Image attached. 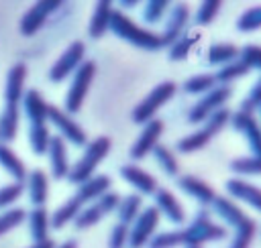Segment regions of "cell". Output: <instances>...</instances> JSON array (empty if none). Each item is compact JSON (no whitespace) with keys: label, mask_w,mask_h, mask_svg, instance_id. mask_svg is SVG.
<instances>
[{"label":"cell","mask_w":261,"mask_h":248,"mask_svg":"<svg viewBox=\"0 0 261 248\" xmlns=\"http://www.w3.org/2000/svg\"><path fill=\"white\" fill-rule=\"evenodd\" d=\"M230 171L239 175H261V157H239L230 161Z\"/></svg>","instance_id":"obj_38"},{"label":"cell","mask_w":261,"mask_h":248,"mask_svg":"<svg viewBox=\"0 0 261 248\" xmlns=\"http://www.w3.org/2000/svg\"><path fill=\"white\" fill-rule=\"evenodd\" d=\"M218 83H216V77L214 73H200V75H192L184 81V91L186 94H192V96H204L208 94L210 89H214Z\"/></svg>","instance_id":"obj_32"},{"label":"cell","mask_w":261,"mask_h":248,"mask_svg":"<svg viewBox=\"0 0 261 248\" xmlns=\"http://www.w3.org/2000/svg\"><path fill=\"white\" fill-rule=\"evenodd\" d=\"M110 18H112V4L108 0H100L94 6V14L90 18V26H88V35L92 39H100L104 37V33L110 28Z\"/></svg>","instance_id":"obj_24"},{"label":"cell","mask_w":261,"mask_h":248,"mask_svg":"<svg viewBox=\"0 0 261 248\" xmlns=\"http://www.w3.org/2000/svg\"><path fill=\"white\" fill-rule=\"evenodd\" d=\"M59 6H61L59 0H41V2H35V4L22 14V18H20V22H18L20 35L33 37V35L45 24V20H47Z\"/></svg>","instance_id":"obj_13"},{"label":"cell","mask_w":261,"mask_h":248,"mask_svg":"<svg viewBox=\"0 0 261 248\" xmlns=\"http://www.w3.org/2000/svg\"><path fill=\"white\" fill-rule=\"evenodd\" d=\"M57 248H77V242H75V240H67V242H63L61 246H57Z\"/></svg>","instance_id":"obj_49"},{"label":"cell","mask_w":261,"mask_h":248,"mask_svg":"<svg viewBox=\"0 0 261 248\" xmlns=\"http://www.w3.org/2000/svg\"><path fill=\"white\" fill-rule=\"evenodd\" d=\"M29 248H55V242L49 238V240H45V242H39V244H33V246H29Z\"/></svg>","instance_id":"obj_47"},{"label":"cell","mask_w":261,"mask_h":248,"mask_svg":"<svg viewBox=\"0 0 261 248\" xmlns=\"http://www.w3.org/2000/svg\"><path fill=\"white\" fill-rule=\"evenodd\" d=\"M47 122H51L59 130V136L63 140H69L75 146H86L88 144V136L82 130V126L69 114H65L63 110H59L57 106H51V104L47 106Z\"/></svg>","instance_id":"obj_12"},{"label":"cell","mask_w":261,"mask_h":248,"mask_svg":"<svg viewBox=\"0 0 261 248\" xmlns=\"http://www.w3.org/2000/svg\"><path fill=\"white\" fill-rule=\"evenodd\" d=\"M141 209H143V199H141L139 193H128V195L120 197V203L116 207L118 222L130 228V224L137 220V215L141 213Z\"/></svg>","instance_id":"obj_27"},{"label":"cell","mask_w":261,"mask_h":248,"mask_svg":"<svg viewBox=\"0 0 261 248\" xmlns=\"http://www.w3.org/2000/svg\"><path fill=\"white\" fill-rule=\"evenodd\" d=\"M22 193H24V185L22 183H10V185L0 187V209L8 207L10 203H14Z\"/></svg>","instance_id":"obj_45"},{"label":"cell","mask_w":261,"mask_h":248,"mask_svg":"<svg viewBox=\"0 0 261 248\" xmlns=\"http://www.w3.org/2000/svg\"><path fill=\"white\" fill-rule=\"evenodd\" d=\"M153 157H155V161H157V165L163 169V173H167L169 177H175V175H179V163H177V159H175V154L167 148V146H163V144H157L153 150Z\"/></svg>","instance_id":"obj_35"},{"label":"cell","mask_w":261,"mask_h":248,"mask_svg":"<svg viewBox=\"0 0 261 248\" xmlns=\"http://www.w3.org/2000/svg\"><path fill=\"white\" fill-rule=\"evenodd\" d=\"M47 193H49L47 175L41 169H35L29 175V197H31V203L35 207H43L45 201H47Z\"/></svg>","instance_id":"obj_26"},{"label":"cell","mask_w":261,"mask_h":248,"mask_svg":"<svg viewBox=\"0 0 261 248\" xmlns=\"http://www.w3.org/2000/svg\"><path fill=\"white\" fill-rule=\"evenodd\" d=\"M230 116H232V112H230L228 108H220L218 112H214L212 116H208V118L202 122V126H200L198 130H194L192 134L179 138L177 144H175L177 150L184 152V154H190V152H196V150L204 148V146L230 122Z\"/></svg>","instance_id":"obj_3"},{"label":"cell","mask_w":261,"mask_h":248,"mask_svg":"<svg viewBox=\"0 0 261 248\" xmlns=\"http://www.w3.org/2000/svg\"><path fill=\"white\" fill-rule=\"evenodd\" d=\"M230 96H232L230 85H216L214 89H210L208 94H204V96L190 108L188 120H190L192 124L204 122L208 116H212L214 112H218L220 108H224V104L228 102Z\"/></svg>","instance_id":"obj_9"},{"label":"cell","mask_w":261,"mask_h":248,"mask_svg":"<svg viewBox=\"0 0 261 248\" xmlns=\"http://www.w3.org/2000/svg\"><path fill=\"white\" fill-rule=\"evenodd\" d=\"M96 75V63L94 61H84L75 73H73V79H71V85L65 94V114H75L82 110V104L88 96V89L92 85V79Z\"/></svg>","instance_id":"obj_6"},{"label":"cell","mask_w":261,"mask_h":248,"mask_svg":"<svg viewBox=\"0 0 261 248\" xmlns=\"http://www.w3.org/2000/svg\"><path fill=\"white\" fill-rule=\"evenodd\" d=\"M237 28L241 33H253V30L261 28V6H255V8L245 10L237 18Z\"/></svg>","instance_id":"obj_39"},{"label":"cell","mask_w":261,"mask_h":248,"mask_svg":"<svg viewBox=\"0 0 261 248\" xmlns=\"http://www.w3.org/2000/svg\"><path fill=\"white\" fill-rule=\"evenodd\" d=\"M259 106H261V77L255 81V85L251 87V91H249V96L241 102V108H239V112H245V114H255L257 110H259Z\"/></svg>","instance_id":"obj_44"},{"label":"cell","mask_w":261,"mask_h":248,"mask_svg":"<svg viewBox=\"0 0 261 248\" xmlns=\"http://www.w3.org/2000/svg\"><path fill=\"white\" fill-rule=\"evenodd\" d=\"M175 89H177V85L173 83V81H161V83H157L135 108H133V112H130V118H133V122L135 124H147V122H151L153 118H155V114H157V110L165 104V102H169L173 96H175Z\"/></svg>","instance_id":"obj_5"},{"label":"cell","mask_w":261,"mask_h":248,"mask_svg":"<svg viewBox=\"0 0 261 248\" xmlns=\"http://www.w3.org/2000/svg\"><path fill=\"white\" fill-rule=\"evenodd\" d=\"M108 30H112L118 39L135 45L139 49H145V51H159V49H163L161 37L157 33L139 26L122 10H112V18H110V28Z\"/></svg>","instance_id":"obj_2"},{"label":"cell","mask_w":261,"mask_h":248,"mask_svg":"<svg viewBox=\"0 0 261 248\" xmlns=\"http://www.w3.org/2000/svg\"><path fill=\"white\" fill-rule=\"evenodd\" d=\"M110 189V177L108 175H94L92 179H88L86 183L77 185V191L73 193V197H69L59 209H55L53 218L49 220V224L53 228H63L67 226L69 222L75 220V215L86 207L90 205L92 201H96L100 195H104L106 191Z\"/></svg>","instance_id":"obj_1"},{"label":"cell","mask_w":261,"mask_h":248,"mask_svg":"<svg viewBox=\"0 0 261 248\" xmlns=\"http://www.w3.org/2000/svg\"><path fill=\"white\" fill-rule=\"evenodd\" d=\"M188 20H190V8L186 2H179L171 8L169 12V18H167V24L163 28V33L159 35L161 37V43L163 47H171L184 33V28L188 26Z\"/></svg>","instance_id":"obj_16"},{"label":"cell","mask_w":261,"mask_h":248,"mask_svg":"<svg viewBox=\"0 0 261 248\" xmlns=\"http://www.w3.org/2000/svg\"><path fill=\"white\" fill-rule=\"evenodd\" d=\"M157 224H159V211L155 209V205H149L147 209H141L137 220L130 224L133 228H128V242H126V246H130V248L147 246V242L155 236Z\"/></svg>","instance_id":"obj_10"},{"label":"cell","mask_w":261,"mask_h":248,"mask_svg":"<svg viewBox=\"0 0 261 248\" xmlns=\"http://www.w3.org/2000/svg\"><path fill=\"white\" fill-rule=\"evenodd\" d=\"M249 71H251V69H249L241 59H234V61L222 65V67L214 73V77H216V83H218V85H228L230 81H237V79L245 77Z\"/></svg>","instance_id":"obj_31"},{"label":"cell","mask_w":261,"mask_h":248,"mask_svg":"<svg viewBox=\"0 0 261 248\" xmlns=\"http://www.w3.org/2000/svg\"><path fill=\"white\" fill-rule=\"evenodd\" d=\"M120 203V195L114 193V191H106L104 195H100L96 201H92L90 205H86L73 220L75 228L77 230H86V228H92L96 226L104 215L112 213Z\"/></svg>","instance_id":"obj_8"},{"label":"cell","mask_w":261,"mask_h":248,"mask_svg":"<svg viewBox=\"0 0 261 248\" xmlns=\"http://www.w3.org/2000/svg\"><path fill=\"white\" fill-rule=\"evenodd\" d=\"M257 112H261V106H259V110H257Z\"/></svg>","instance_id":"obj_51"},{"label":"cell","mask_w":261,"mask_h":248,"mask_svg":"<svg viewBox=\"0 0 261 248\" xmlns=\"http://www.w3.org/2000/svg\"><path fill=\"white\" fill-rule=\"evenodd\" d=\"M47 106L49 104L43 100V96L37 89H27L22 94V108L29 120V130L47 126Z\"/></svg>","instance_id":"obj_18"},{"label":"cell","mask_w":261,"mask_h":248,"mask_svg":"<svg viewBox=\"0 0 261 248\" xmlns=\"http://www.w3.org/2000/svg\"><path fill=\"white\" fill-rule=\"evenodd\" d=\"M224 189L230 197L241 199L245 203H249L251 207H255L257 211H261V189L243 181V179H228L224 183Z\"/></svg>","instance_id":"obj_23"},{"label":"cell","mask_w":261,"mask_h":248,"mask_svg":"<svg viewBox=\"0 0 261 248\" xmlns=\"http://www.w3.org/2000/svg\"><path fill=\"white\" fill-rule=\"evenodd\" d=\"M177 187L188 193L190 197H194L196 201H200L204 207H212L214 199H216V191L206 183L202 181L200 177L196 175H184V177H177Z\"/></svg>","instance_id":"obj_19"},{"label":"cell","mask_w":261,"mask_h":248,"mask_svg":"<svg viewBox=\"0 0 261 248\" xmlns=\"http://www.w3.org/2000/svg\"><path fill=\"white\" fill-rule=\"evenodd\" d=\"M163 128H165V124H163V120H159V118H153L151 122H147L145 128L141 130L139 138H137L135 144L130 146V159H133V161L145 159V157L159 144V138H161V134H163Z\"/></svg>","instance_id":"obj_14"},{"label":"cell","mask_w":261,"mask_h":248,"mask_svg":"<svg viewBox=\"0 0 261 248\" xmlns=\"http://www.w3.org/2000/svg\"><path fill=\"white\" fill-rule=\"evenodd\" d=\"M84 55H86V45L82 41H73L61 55L59 59L51 65L49 69V79L53 83L63 81L65 77H69L71 73H75V69L84 63Z\"/></svg>","instance_id":"obj_11"},{"label":"cell","mask_w":261,"mask_h":248,"mask_svg":"<svg viewBox=\"0 0 261 248\" xmlns=\"http://www.w3.org/2000/svg\"><path fill=\"white\" fill-rule=\"evenodd\" d=\"M137 4H139L137 0H122V2H120V6H122V8H135Z\"/></svg>","instance_id":"obj_48"},{"label":"cell","mask_w":261,"mask_h":248,"mask_svg":"<svg viewBox=\"0 0 261 248\" xmlns=\"http://www.w3.org/2000/svg\"><path fill=\"white\" fill-rule=\"evenodd\" d=\"M0 165H2V169L8 171L10 177H14V183H24V179H27V169H24L22 161H20L4 142H0Z\"/></svg>","instance_id":"obj_29"},{"label":"cell","mask_w":261,"mask_h":248,"mask_svg":"<svg viewBox=\"0 0 261 248\" xmlns=\"http://www.w3.org/2000/svg\"><path fill=\"white\" fill-rule=\"evenodd\" d=\"M27 65L14 63L6 73V85H4V102L10 108H18L22 94H24V79H27Z\"/></svg>","instance_id":"obj_17"},{"label":"cell","mask_w":261,"mask_h":248,"mask_svg":"<svg viewBox=\"0 0 261 248\" xmlns=\"http://www.w3.org/2000/svg\"><path fill=\"white\" fill-rule=\"evenodd\" d=\"M184 248H202V246H184Z\"/></svg>","instance_id":"obj_50"},{"label":"cell","mask_w":261,"mask_h":248,"mask_svg":"<svg viewBox=\"0 0 261 248\" xmlns=\"http://www.w3.org/2000/svg\"><path fill=\"white\" fill-rule=\"evenodd\" d=\"M234 59H239V49L232 43H214L206 55V61L210 65H220V67Z\"/></svg>","instance_id":"obj_30"},{"label":"cell","mask_w":261,"mask_h":248,"mask_svg":"<svg viewBox=\"0 0 261 248\" xmlns=\"http://www.w3.org/2000/svg\"><path fill=\"white\" fill-rule=\"evenodd\" d=\"M175 246H184V236L181 230H173V232H163V234H155L149 242L147 248H175Z\"/></svg>","instance_id":"obj_37"},{"label":"cell","mask_w":261,"mask_h":248,"mask_svg":"<svg viewBox=\"0 0 261 248\" xmlns=\"http://www.w3.org/2000/svg\"><path fill=\"white\" fill-rule=\"evenodd\" d=\"M47 154H49V163H51V173L55 179H65L69 173V157H67V146L65 140L57 134L49 138V146H47Z\"/></svg>","instance_id":"obj_21"},{"label":"cell","mask_w":261,"mask_h":248,"mask_svg":"<svg viewBox=\"0 0 261 248\" xmlns=\"http://www.w3.org/2000/svg\"><path fill=\"white\" fill-rule=\"evenodd\" d=\"M255 232H257V224L247 215L237 228H234V236H232V242L228 248H249L253 238H255Z\"/></svg>","instance_id":"obj_33"},{"label":"cell","mask_w":261,"mask_h":248,"mask_svg":"<svg viewBox=\"0 0 261 248\" xmlns=\"http://www.w3.org/2000/svg\"><path fill=\"white\" fill-rule=\"evenodd\" d=\"M181 236H184V246H202V242H210V240L214 242L226 238V228L214 224L208 218V211L202 209L194 218V222L181 230Z\"/></svg>","instance_id":"obj_7"},{"label":"cell","mask_w":261,"mask_h":248,"mask_svg":"<svg viewBox=\"0 0 261 248\" xmlns=\"http://www.w3.org/2000/svg\"><path fill=\"white\" fill-rule=\"evenodd\" d=\"M110 146H112V140L108 136H98L90 144H86V150L80 157V161L73 167H69L67 181L69 183H75V185H82L88 179H92L94 177V171L98 169V165L110 152Z\"/></svg>","instance_id":"obj_4"},{"label":"cell","mask_w":261,"mask_h":248,"mask_svg":"<svg viewBox=\"0 0 261 248\" xmlns=\"http://www.w3.org/2000/svg\"><path fill=\"white\" fill-rule=\"evenodd\" d=\"M212 209L228 224V226H232V228H237L247 215H245V211L232 201V199H228V197H224V195H216V199H214V203H212Z\"/></svg>","instance_id":"obj_25"},{"label":"cell","mask_w":261,"mask_h":248,"mask_svg":"<svg viewBox=\"0 0 261 248\" xmlns=\"http://www.w3.org/2000/svg\"><path fill=\"white\" fill-rule=\"evenodd\" d=\"M239 59L249 67L261 71V45H245L239 49Z\"/></svg>","instance_id":"obj_43"},{"label":"cell","mask_w":261,"mask_h":248,"mask_svg":"<svg viewBox=\"0 0 261 248\" xmlns=\"http://www.w3.org/2000/svg\"><path fill=\"white\" fill-rule=\"evenodd\" d=\"M153 195H155V209L159 211V215L163 213L171 224H177V226L186 222V211L169 189L157 187V191Z\"/></svg>","instance_id":"obj_20"},{"label":"cell","mask_w":261,"mask_h":248,"mask_svg":"<svg viewBox=\"0 0 261 248\" xmlns=\"http://www.w3.org/2000/svg\"><path fill=\"white\" fill-rule=\"evenodd\" d=\"M230 124L237 132H241L247 138L253 157H261V124L257 122V118L253 114L234 112L230 116Z\"/></svg>","instance_id":"obj_15"},{"label":"cell","mask_w":261,"mask_h":248,"mask_svg":"<svg viewBox=\"0 0 261 248\" xmlns=\"http://www.w3.org/2000/svg\"><path fill=\"white\" fill-rule=\"evenodd\" d=\"M200 41V35H186V37H179L171 47H169V59L171 61H184L190 51L196 47V43Z\"/></svg>","instance_id":"obj_36"},{"label":"cell","mask_w":261,"mask_h":248,"mask_svg":"<svg viewBox=\"0 0 261 248\" xmlns=\"http://www.w3.org/2000/svg\"><path fill=\"white\" fill-rule=\"evenodd\" d=\"M128 242V226L116 222L108 236V248H124Z\"/></svg>","instance_id":"obj_46"},{"label":"cell","mask_w":261,"mask_h":248,"mask_svg":"<svg viewBox=\"0 0 261 248\" xmlns=\"http://www.w3.org/2000/svg\"><path fill=\"white\" fill-rule=\"evenodd\" d=\"M120 177L128 185H133L139 193H143V195H153L157 191V187H159L157 181H155V177L149 175L147 171H143L137 165H124V167H120Z\"/></svg>","instance_id":"obj_22"},{"label":"cell","mask_w":261,"mask_h":248,"mask_svg":"<svg viewBox=\"0 0 261 248\" xmlns=\"http://www.w3.org/2000/svg\"><path fill=\"white\" fill-rule=\"evenodd\" d=\"M29 226H31V238L35 244L39 242H45L49 240V215H47V209L43 207H35L29 215Z\"/></svg>","instance_id":"obj_28"},{"label":"cell","mask_w":261,"mask_h":248,"mask_svg":"<svg viewBox=\"0 0 261 248\" xmlns=\"http://www.w3.org/2000/svg\"><path fill=\"white\" fill-rule=\"evenodd\" d=\"M169 8V2L167 0H151L145 4V10H143V20L147 24H155L163 18L165 10Z\"/></svg>","instance_id":"obj_41"},{"label":"cell","mask_w":261,"mask_h":248,"mask_svg":"<svg viewBox=\"0 0 261 248\" xmlns=\"http://www.w3.org/2000/svg\"><path fill=\"white\" fill-rule=\"evenodd\" d=\"M16 130H18V108L4 106V112L0 116V138L4 142H10L14 140Z\"/></svg>","instance_id":"obj_34"},{"label":"cell","mask_w":261,"mask_h":248,"mask_svg":"<svg viewBox=\"0 0 261 248\" xmlns=\"http://www.w3.org/2000/svg\"><path fill=\"white\" fill-rule=\"evenodd\" d=\"M27 220V211L20 209V207H14V209H6L2 215H0V236L14 230L16 226H20L22 222Z\"/></svg>","instance_id":"obj_40"},{"label":"cell","mask_w":261,"mask_h":248,"mask_svg":"<svg viewBox=\"0 0 261 248\" xmlns=\"http://www.w3.org/2000/svg\"><path fill=\"white\" fill-rule=\"evenodd\" d=\"M220 6H222V4H220L218 0H206V2H202L200 8H198V12H196V24H198V26L210 24V22L216 18Z\"/></svg>","instance_id":"obj_42"}]
</instances>
